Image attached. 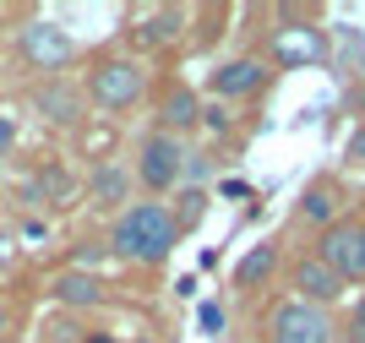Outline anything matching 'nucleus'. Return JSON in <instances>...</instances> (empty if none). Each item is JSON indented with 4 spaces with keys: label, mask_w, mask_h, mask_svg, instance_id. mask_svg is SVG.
<instances>
[{
    "label": "nucleus",
    "mask_w": 365,
    "mask_h": 343,
    "mask_svg": "<svg viewBox=\"0 0 365 343\" xmlns=\"http://www.w3.org/2000/svg\"><path fill=\"white\" fill-rule=\"evenodd\" d=\"M180 33V11L175 6H164V11H153L148 16V28H142V44H169Z\"/></svg>",
    "instance_id": "nucleus-14"
},
{
    "label": "nucleus",
    "mask_w": 365,
    "mask_h": 343,
    "mask_svg": "<svg viewBox=\"0 0 365 343\" xmlns=\"http://www.w3.org/2000/svg\"><path fill=\"white\" fill-rule=\"evenodd\" d=\"M338 327L322 305H305V300H289L273 311V343H333Z\"/></svg>",
    "instance_id": "nucleus-3"
},
{
    "label": "nucleus",
    "mask_w": 365,
    "mask_h": 343,
    "mask_svg": "<svg viewBox=\"0 0 365 343\" xmlns=\"http://www.w3.org/2000/svg\"><path fill=\"white\" fill-rule=\"evenodd\" d=\"M137 175H142V185H148V191H169V185L185 175V148H180L169 131H153L148 142H142Z\"/></svg>",
    "instance_id": "nucleus-5"
},
{
    "label": "nucleus",
    "mask_w": 365,
    "mask_h": 343,
    "mask_svg": "<svg viewBox=\"0 0 365 343\" xmlns=\"http://www.w3.org/2000/svg\"><path fill=\"white\" fill-rule=\"evenodd\" d=\"M175 240H180V224L164 202H137L115 218V251L125 262H164L175 251Z\"/></svg>",
    "instance_id": "nucleus-1"
},
{
    "label": "nucleus",
    "mask_w": 365,
    "mask_h": 343,
    "mask_svg": "<svg viewBox=\"0 0 365 343\" xmlns=\"http://www.w3.org/2000/svg\"><path fill=\"white\" fill-rule=\"evenodd\" d=\"M33 104L44 109V120H55V126H71V120H76V93L61 88V82L38 88V93H33Z\"/></svg>",
    "instance_id": "nucleus-12"
},
{
    "label": "nucleus",
    "mask_w": 365,
    "mask_h": 343,
    "mask_svg": "<svg viewBox=\"0 0 365 343\" xmlns=\"http://www.w3.org/2000/svg\"><path fill=\"white\" fill-rule=\"evenodd\" d=\"M333 208H338V191H327V185H311V191H305V202H300V213L311 218V224H327V218H333Z\"/></svg>",
    "instance_id": "nucleus-15"
},
{
    "label": "nucleus",
    "mask_w": 365,
    "mask_h": 343,
    "mask_svg": "<svg viewBox=\"0 0 365 343\" xmlns=\"http://www.w3.org/2000/svg\"><path fill=\"white\" fill-rule=\"evenodd\" d=\"M55 300H66V305H98V300H104V284H98L93 272H61V278H55Z\"/></svg>",
    "instance_id": "nucleus-11"
},
{
    "label": "nucleus",
    "mask_w": 365,
    "mask_h": 343,
    "mask_svg": "<svg viewBox=\"0 0 365 343\" xmlns=\"http://www.w3.org/2000/svg\"><path fill=\"white\" fill-rule=\"evenodd\" d=\"M6 327H11V316H6V305H0V343H6Z\"/></svg>",
    "instance_id": "nucleus-22"
},
{
    "label": "nucleus",
    "mask_w": 365,
    "mask_h": 343,
    "mask_svg": "<svg viewBox=\"0 0 365 343\" xmlns=\"http://www.w3.org/2000/svg\"><path fill=\"white\" fill-rule=\"evenodd\" d=\"M202 327L218 332V327H224V311H218V305H202Z\"/></svg>",
    "instance_id": "nucleus-20"
},
{
    "label": "nucleus",
    "mask_w": 365,
    "mask_h": 343,
    "mask_svg": "<svg viewBox=\"0 0 365 343\" xmlns=\"http://www.w3.org/2000/svg\"><path fill=\"white\" fill-rule=\"evenodd\" d=\"M202 208H207V196H202V191H191V196H180V213H175V224H180V229H185V224H191V218H197V213H202Z\"/></svg>",
    "instance_id": "nucleus-16"
},
{
    "label": "nucleus",
    "mask_w": 365,
    "mask_h": 343,
    "mask_svg": "<svg viewBox=\"0 0 365 343\" xmlns=\"http://www.w3.org/2000/svg\"><path fill=\"white\" fill-rule=\"evenodd\" d=\"M349 278H365V224L354 229V256H349Z\"/></svg>",
    "instance_id": "nucleus-17"
},
{
    "label": "nucleus",
    "mask_w": 365,
    "mask_h": 343,
    "mask_svg": "<svg viewBox=\"0 0 365 343\" xmlns=\"http://www.w3.org/2000/svg\"><path fill=\"white\" fill-rule=\"evenodd\" d=\"M349 343H365V300L354 305V316H349V332H344Z\"/></svg>",
    "instance_id": "nucleus-18"
},
{
    "label": "nucleus",
    "mask_w": 365,
    "mask_h": 343,
    "mask_svg": "<svg viewBox=\"0 0 365 343\" xmlns=\"http://www.w3.org/2000/svg\"><path fill=\"white\" fill-rule=\"evenodd\" d=\"M16 49L28 55L33 71H61V66H71L76 39L61 28V22H28V28H22V39H16Z\"/></svg>",
    "instance_id": "nucleus-4"
},
{
    "label": "nucleus",
    "mask_w": 365,
    "mask_h": 343,
    "mask_svg": "<svg viewBox=\"0 0 365 343\" xmlns=\"http://www.w3.org/2000/svg\"><path fill=\"white\" fill-rule=\"evenodd\" d=\"M11 142H16V126L11 115H0V153H11Z\"/></svg>",
    "instance_id": "nucleus-19"
},
{
    "label": "nucleus",
    "mask_w": 365,
    "mask_h": 343,
    "mask_svg": "<svg viewBox=\"0 0 365 343\" xmlns=\"http://www.w3.org/2000/svg\"><path fill=\"white\" fill-rule=\"evenodd\" d=\"M213 88L224 93V98H245V93H262V88H267V66H262V60H229V66H218Z\"/></svg>",
    "instance_id": "nucleus-8"
},
{
    "label": "nucleus",
    "mask_w": 365,
    "mask_h": 343,
    "mask_svg": "<svg viewBox=\"0 0 365 343\" xmlns=\"http://www.w3.org/2000/svg\"><path fill=\"white\" fill-rule=\"evenodd\" d=\"M349 158H354V164H365V131H354V142H349Z\"/></svg>",
    "instance_id": "nucleus-21"
},
{
    "label": "nucleus",
    "mask_w": 365,
    "mask_h": 343,
    "mask_svg": "<svg viewBox=\"0 0 365 343\" xmlns=\"http://www.w3.org/2000/svg\"><path fill=\"white\" fill-rule=\"evenodd\" d=\"M93 202L98 208H115V202H125V175L115 164H104L98 175H93Z\"/></svg>",
    "instance_id": "nucleus-13"
},
{
    "label": "nucleus",
    "mask_w": 365,
    "mask_h": 343,
    "mask_svg": "<svg viewBox=\"0 0 365 343\" xmlns=\"http://www.w3.org/2000/svg\"><path fill=\"white\" fill-rule=\"evenodd\" d=\"M202 120V98L191 88H169L164 93V104H158V131H185V126H197Z\"/></svg>",
    "instance_id": "nucleus-9"
},
{
    "label": "nucleus",
    "mask_w": 365,
    "mask_h": 343,
    "mask_svg": "<svg viewBox=\"0 0 365 343\" xmlns=\"http://www.w3.org/2000/svg\"><path fill=\"white\" fill-rule=\"evenodd\" d=\"M294 289H300L305 305H333L338 295H344V278H338L327 262H317V256H305V262H294Z\"/></svg>",
    "instance_id": "nucleus-6"
},
{
    "label": "nucleus",
    "mask_w": 365,
    "mask_h": 343,
    "mask_svg": "<svg viewBox=\"0 0 365 343\" xmlns=\"http://www.w3.org/2000/svg\"><path fill=\"white\" fill-rule=\"evenodd\" d=\"M148 88V76H142L137 60H104L98 71L88 76V98L98 109H131Z\"/></svg>",
    "instance_id": "nucleus-2"
},
{
    "label": "nucleus",
    "mask_w": 365,
    "mask_h": 343,
    "mask_svg": "<svg viewBox=\"0 0 365 343\" xmlns=\"http://www.w3.org/2000/svg\"><path fill=\"white\" fill-rule=\"evenodd\" d=\"M273 267H278V240H262V245H251V251L235 262V284H240V289H257Z\"/></svg>",
    "instance_id": "nucleus-10"
},
{
    "label": "nucleus",
    "mask_w": 365,
    "mask_h": 343,
    "mask_svg": "<svg viewBox=\"0 0 365 343\" xmlns=\"http://www.w3.org/2000/svg\"><path fill=\"white\" fill-rule=\"evenodd\" d=\"M273 60H284V66H317V60H322V33L305 28V22L284 28L273 39Z\"/></svg>",
    "instance_id": "nucleus-7"
}]
</instances>
